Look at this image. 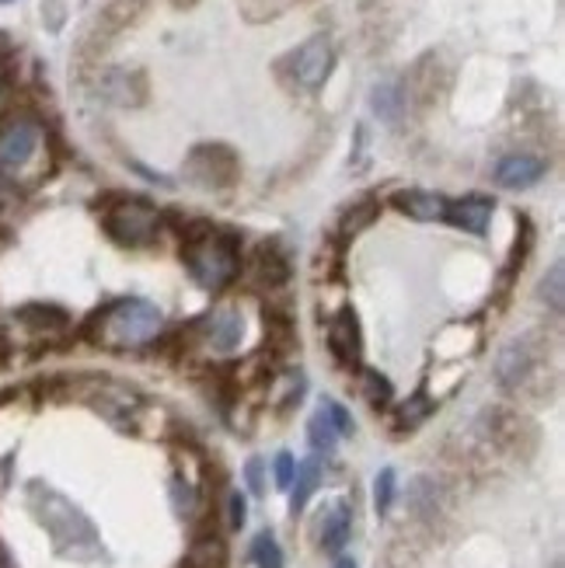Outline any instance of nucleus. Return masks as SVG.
<instances>
[{
	"label": "nucleus",
	"mask_w": 565,
	"mask_h": 568,
	"mask_svg": "<svg viewBox=\"0 0 565 568\" xmlns=\"http://www.w3.org/2000/svg\"><path fill=\"white\" fill-rule=\"evenodd\" d=\"M161 332H164V314L158 311V304L137 300V297L112 300V304L94 314L88 325L91 343H99L108 352L147 349L158 343Z\"/></svg>",
	"instance_id": "1"
},
{
	"label": "nucleus",
	"mask_w": 565,
	"mask_h": 568,
	"mask_svg": "<svg viewBox=\"0 0 565 568\" xmlns=\"http://www.w3.org/2000/svg\"><path fill=\"white\" fill-rule=\"evenodd\" d=\"M32 509H35V517H39V523L49 530L53 544L60 547L64 555L94 558L102 552V541H99V534H94V523L70 499H64L60 491H53L46 485H32Z\"/></svg>",
	"instance_id": "2"
},
{
	"label": "nucleus",
	"mask_w": 565,
	"mask_h": 568,
	"mask_svg": "<svg viewBox=\"0 0 565 568\" xmlns=\"http://www.w3.org/2000/svg\"><path fill=\"white\" fill-rule=\"evenodd\" d=\"M185 269L203 290L220 293L223 287H231L234 276L241 273V255L238 241L228 234H217L214 227L199 223L193 234L185 237Z\"/></svg>",
	"instance_id": "3"
},
{
	"label": "nucleus",
	"mask_w": 565,
	"mask_h": 568,
	"mask_svg": "<svg viewBox=\"0 0 565 568\" xmlns=\"http://www.w3.org/2000/svg\"><path fill=\"white\" fill-rule=\"evenodd\" d=\"M105 234L126 244V248H143V244H154L161 234V213L143 199H119L116 206H108L105 217Z\"/></svg>",
	"instance_id": "4"
},
{
	"label": "nucleus",
	"mask_w": 565,
	"mask_h": 568,
	"mask_svg": "<svg viewBox=\"0 0 565 568\" xmlns=\"http://www.w3.org/2000/svg\"><path fill=\"white\" fill-rule=\"evenodd\" d=\"M43 150V126L32 116H14L0 126V172L22 175Z\"/></svg>",
	"instance_id": "5"
},
{
	"label": "nucleus",
	"mask_w": 565,
	"mask_h": 568,
	"mask_svg": "<svg viewBox=\"0 0 565 568\" xmlns=\"http://www.w3.org/2000/svg\"><path fill=\"white\" fill-rule=\"evenodd\" d=\"M188 175L206 188H228L238 178V158L231 147L220 143H206L196 147L193 158H188Z\"/></svg>",
	"instance_id": "6"
},
{
	"label": "nucleus",
	"mask_w": 565,
	"mask_h": 568,
	"mask_svg": "<svg viewBox=\"0 0 565 568\" xmlns=\"http://www.w3.org/2000/svg\"><path fill=\"white\" fill-rule=\"evenodd\" d=\"M332 67H335V49L328 43V35H314V39H308L293 53V81L308 91L322 88L328 81Z\"/></svg>",
	"instance_id": "7"
},
{
	"label": "nucleus",
	"mask_w": 565,
	"mask_h": 568,
	"mask_svg": "<svg viewBox=\"0 0 565 568\" xmlns=\"http://www.w3.org/2000/svg\"><path fill=\"white\" fill-rule=\"evenodd\" d=\"M203 338H206V346L217 349V352L238 349L241 338H244V317H241V311H234V308L214 311L210 317H206V325H203Z\"/></svg>",
	"instance_id": "8"
},
{
	"label": "nucleus",
	"mask_w": 565,
	"mask_h": 568,
	"mask_svg": "<svg viewBox=\"0 0 565 568\" xmlns=\"http://www.w3.org/2000/svg\"><path fill=\"white\" fill-rule=\"evenodd\" d=\"M534 346H531V338H517V343H510L499 359H496V373H499V381L506 387H520L527 384V376L534 373Z\"/></svg>",
	"instance_id": "9"
},
{
	"label": "nucleus",
	"mask_w": 565,
	"mask_h": 568,
	"mask_svg": "<svg viewBox=\"0 0 565 568\" xmlns=\"http://www.w3.org/2000/svg\"><path fill=\"white\" fill-rule=\"evenodd\" d=\"M544 172H549V164H544L541 158L534 154H510L503 158L496 164V182L503 188H531L544 178Z\"/></svg>",
	"instance_id": "10"
},
{
	"label": "nucleus",
	"mask_w": 565,
	"mask_h": 568,
	"mask_svg": "<svg viewBox=\"0 0 565 568\" xmlns=\"http://www.w3.org/2000/svg\"><path fill=\"white\" fill-rule=\"evenodd\" d=\"M443 220H450L454 227H461V231H468V234H485L488 220H493V199H485V196H464V199L447 206V217Z\"/></svg>",
	"instance_id": "11"
},
{
	"label": "nucleus",
	"mask_w": 565,
	"mask_h": 568,
	"mask_svg": "<svg viewBox=\"0 0 565 568\" xmlns=\"http://www.w3.org/2000/svg\"><path fill=\"white\" fill-rule=\"evenodd\" d=\"M394 210H402L412 220H443L447 217V199L437 193H423V188H408V193H399L391 199Z\"/></svg>",
	"instance_id": "12"
},
{
	"label": "nucleus",
	"mask_w": 565,
	"mask_h": 568,
	"mask_svg": "<svg viewBox=\"0 0 565 568\" xmlns=\"http://www.w3.org/2000/svg\"><path fill=\"white\" fill-rule=\"evenodd\" d=\"M328 346L338 363H356L360 359V328H356V314L343 311L328 328Z\"/></svg>",
	"instance_id": "13"
},
{
	"label": "nucleus",
	"mask_w": 565,
	"mask_h": 568,
	"mask_svg": "<svg viewBox=\"0 0 565 568\" xmlns=\"http://www.w3.org/2000/svg\"><path fill=\"white\" fill-rule=\"evenodd\" d=\"M252 276L266 290H276L290 279V262L282 258V252L276 248V244H262V248L255 252V258H252Z\"/></svg>",
	"instance_id": "14"
},
{
	"label": "nucleus",
	"mask_w": 565,
	"mask_h": 568,
	"mask_svg": "<svg viewBox=\"0 0 565 568\" xmlns=\"http://www.w3.org/2000/svg\"><path fill=\"white\" fill-rule=\"evenodd\" d=\"M353 534V513H349V506L346 502H335L328 513L322 517V547L332 555H338L346 547Z\"/></svg>",
	"instance_id": "15"
},
{
	"label": "nucleus",
	"mask_w": 565,
	"mask_h": 568,
	"mask_svg": "<svg viewBox=\"0 0 565 568\" xmlns=\"http://www.w3.org/2000/svg\"><path fill=\"white\" fill-rule=\"evenodd\" d=\"M182 568H228V544H223L220 537H214V534L199 537L185 552Z\"/></svg>",
	"instance_id": "16"
},
{
	"label": "nucleus",
	"mask_w": 565,
	"mask_h": 568,
	"mask_svg": "<svg viewBox=\"0 0 565 568\" xmlns=\"http://www.w3.org/2000/svg\"><path fill=\"white\" fill-rule=\"evenodd\" d=\"M318 482H322V464H318L314 457L311 461H300L297 464V475H293V485H290L293 488V496H290V509H293V513H300V509L311 502Z\"/></svg>",
	"instance_id": "17"
},
{
	"label": "nucleus",
	"mask_w": 565,
	"mask_h": 568,
	"mask_svg": "<svg viewBox=\"0 0 565 568\" xmlns=\"http://www.w3.org/2000/svg\"><path fill=\"white\" fill-rule=\"evenodd\" d=\"M18 317L25 321L32 332H64L67 328V314L60 308H43V304H32V308H22Z\"/></svg>",
	"instance_id": "18"
},
{
	"label": "nucleus",
	"mask_w": 565,
	"mask_h": 568,
	"mask_svg": "<svg viewBox=\"0 0 565 568\" xmlns=\"http://www.w3.org/2000/svg\"><path fill=\"white\" fill-rule=\"evenodd\" d=\"M360 391H364V397H367V402H370L373 408H384V405H391V394H394L391 381H388L384 373H377V370H364Z\"/></svg>",
	"instance_id": "19"
},
{
	"label": "nucleus",
	"mask_w": 565,
	"mask_h": 568,
	"mask_svg": "<svg viewBox=\"0 0 565 568\" xmlns=\"http://www.w3.org/2000/svg\"><path fill=\"white\" fill-rule=\"evenodd\" d=\"M308 440H311L314 450H325V453L338 443V429L332 426V419H328L322 408H318L314 419L308 422Z\"/></svg>",
	"instance_id": "20"
},
{
	"label": "nucleus",
	"mask_w": 565,
	"mask_h": 568,
	"mask_svg": "<svg viewBox=\"0 0 565 568\" xmlns=\"http://www.w3.org/2000/svg\"><path fill=\"white\" fill-rule=\"evenodd\" d=\"M373 112L381 119L394 123V119L402 116V91L394 88V84H377L373 88Z\"/></svg>",
	"instance_id": "21"
},
{
	"label": "nucleus",
	"mask_w": 565,
	"mask_h": 568,
	"mask_svg": "<svg viewBox=\"0 0 565 568\" xmlns=\"http://www.w3.org/2000/svg\"><path fill=\"white\" fill-rule=\"evenodd\" d=\"M252 561L255 568H282V547L273 534H258L252 541Z\"/></svg>",
	"instance_id": "22"
},
{
	"label": "nucleus",
	"mask_w": 565,
	"mask_h": 568,
	"mask_svg": "<svg viewBox=\"0 0 565 568\" xmlns=\"http://www.w3.org/2000/svg\"><path fill=\"white\" fill-rule=\"evenodd\" d=\"M541 293H544V304H552L555 311H562V304H565V265L562 262H555L549 269V276H544Z\"/></svg>",
	"instance_id": "23"
},
{
	"label": "nucleus",
	"mask_w": 565,
	"mask_h": 568,
	"mask_svg": "<svg viewBox=\"0 0 565 568\" xmlns=\"http://www.w3.org/2000/svg\"><path fill=\"white\" fill-rule=\"evenodd\" d=\"M377 210H381V202H377V199H364L360 206H353V210L343 217V234H360L364 227L373 223Z\"/></svg>",
	"instance_id": "24"
},
{
	"label": "nucleus",
	"mask_w": 565,
	"mask_h": 568,
	"mask_svg": "<svg viewBox=\"0 0 565 568\" xmlns=\"http://www.w3.org/2000/svg\"><path fill=\"white\" fill-rule=\"evenodd\" d=\"M394 488H399V478H394L391 467H384L381 475H377V482H373V509H377V517H384L388 509H391Z\"/></svg>",
	"instance_id": "25"
},
{
	"label": "nucleus",
	"mask_w": 565,
	"mask_h": 568,
	"mask_svg": "<svg viewBox=\"0 0 565 568\" xmlns=\"http://www.w3.org/2000/svg\"><path fill=\"white\" fill-rule=\"evenodd\" d=\"M429 411H433V402H429L426 394H416L412 402H405L399 408V429H416Z\"/></svg>",
	"instance_id": "26"
},
{
	"label": "nucleus",
	"mask_w": 565,
	"mask_h": 568,
	"mask_svg": "<svg viewBox=\"0 0 565 568\" xmlns=\"http://www.w3.org/2000/svg\"><path fill=\"white\" fill-rule=\"evenodd\" d=\"M273 475H276V488H290L293 485V475H297V461L293 453L279 450L276 461H273Z\"/></svg>",
	"instance_id": "27"
},
{
	"label": "nucleus",
	"mask_w": 565,
	"mask_h": 568,
	"mask_svg": "<svg viewBox=\"0 0 565 568\" xmlns=\"http://www.w3.org/2000/svg\"><path fill=\"white\" fill-rule=\"evenodd\" d=\"M172 499H175V509L182 517H188L196 509V488L193 482H185V478H175L172 482Z\"/></svg>",
	"instance_id": "28"
},
{
	"label": "nucleus",
	"mask_w": 565,
	"mask_h": 568,
	"mask_svg": "<svg viewBox=\"0 0 565 568\" xmlns=\"http://www.w3.org/2000/svg\"><path fill=\"white\" fill-rule=\"evenodd\" d=\"M322 411L328 415L332 426L338 429V437H349V432H353V419H349V411H346L343 405L332 402V397H325V402H322Z\"/></svg>",
	"instance_id": "29"
},
{
	"label": "nucleus",
	"mask_w": 565,
	"mask_h": 568,
	"mask_svg": "<svg viewBox=\"0 0 565 568\" xmlns=\"http://www.w3.org/2000/svg\"><path fill=\"white\" fill-rule=\"evenodd\" d=\"M228 506H231V526H234V530H241V526H244V520H249V502H244L241 491H234Z\"/></svg>",
	"instance_id": "30"
},
{
	"label": "nucleus",
	"mask_w": 565,
	"mask_h": 568,
	"mask_svg": "<svg viewBox=\"0 0 565 568\" xmlns=\"http://www.w3.org/2000/svg\"><path fill=\"white\" fill-rule=\"evenodd\" d=\"M244 478H249V488L255 491V496H262V461L252 457L249 467H244Z\"/></svg>",
	"instance_id": "31"
},
{
	"label": "nucleus",
	"mask_w": 565,
	"mask_h": 568,
	"mask_svg": "<svg viewBox=\"0 0 565 568\" xmlns=\"http://www.w3.org/2000/svg\"><path fill=\"white\" fill-rule=\"evenodd\" d=\"M0 568H14V561H11V555H8L4 544H0Z\"/></svg>",
	"instance_id": "32"
},
{
	"label": "nucleus",
	"mask_w": 565,
	"mask_h": 568,
	"mask_svg": "<svg viewBox=\"0 0 565 568\" xmlns=\"http://www.w3.org/2000/svg\"><path fill=\"white\" fill-rule=\"evenodd\" d=\"M335 568H356V561H353V558H338Z\"/></svg>",
	"instance_id": "33"
},
{
	"label": "nucleus",
	"mask_w": 565,
	"mask_h": 568,
	"mask_svg": "<svg viewBox=\"0 0 565 568\" xmlns=\"http://www.w3.org/2000/svg\"><path fill=\"white\" fill-rule=\"evenodd\" d=\"M0 4H4V0H0Z\"/></svg>",
	"instance_id": "34"
}]
</instances>
